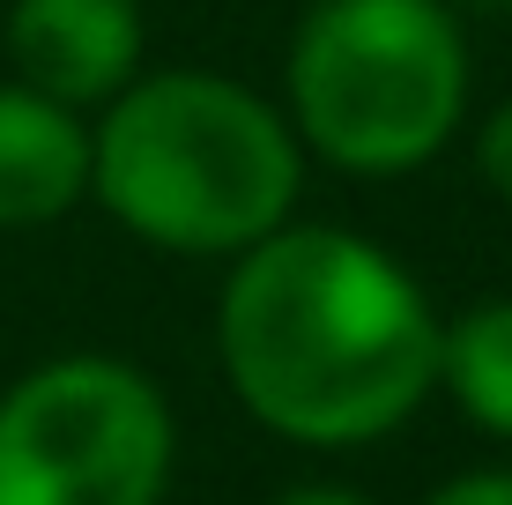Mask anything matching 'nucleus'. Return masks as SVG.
<instances>
[{"instance_id": "1", "label": "nucleus", "mask_w": 512, "mask_h": 505, "mask_svg": "<svg viewBox=\"0 0 512 505\" xmlns=\"http://www.w3.org/2000/svg\"><path fill=\"white\" fill-rule=\"evenodd\" d=\"M231 394L297 446H364L438 387V312L416 275L327 223L238 253L216 305Z\"/></svg>"}, {"instance_id": "2", "label": "nucleus", "mask_w": 512, "mask_h": 505, "mask_svg": "<svg viewBox=\"0 0 512 505\" xmlns=\"http://www.w3.org/2000/svg\"><path fill=\"white\" fill-rule=\"evenodd\" d=\"M297 134L231 75L127 82L90 134V186L164 253H245L297 208Z\"/></svg>"}, {"instance_id": "3", "label": "nucleus", "mask_w": 512, "mask_h": 505, "mask_svg": "<svg viewBox=\"0 0 512 505\" xmlns=\"http://www.w3.org/2000/svg\"><path fill=\"white\" fill-rule=\"evenodd\" d=\"M468 45L446 0H320L290 45L297 134L349 179H401L446 149Z\"/></svg>"}, {"instance_id": "4", "label": "nucleus", "mask_w": 512, "mask_h": 505, "mask_svg": "<svg viewBox=\"0 0 512 505\" xmlns=\"http://www.w3.org/2000/svg\"><path fill=\"white\" fill-rule=\"evenodd\" d=\"M171 409L134 364L60 357L0 394V505H156Z\"/></svg>"}, {"instance_id": "5", "label": "nucleus", "mask_w": 512, "mask_h": 505, "mask_svg": "<svg viewBox=\"0 0 512 505\" xmlns=\"http://www.w3.org/2000/svg\"><path fill=\"white\" fill-rule=\"evenodd\" d=\"M8 60L23 90L52 104H112L141 67V8L134 0H15Z\"/></svg>"}, {"instance_id": "6", "label": "nucleus", "mask_w": 512, "mask_h": 505, "mask_svg": "<svg viewBox=\"0 0 512 505\" xmlns=\"http://www.w3.org/2000/svg\"><path fill=\"white\" fill-rule=\"evenodd\" d=\"M90 194V134L67 104L0 82V231H38Z\"/></svg>"}, {"instance_id": "7", "label": "nucleus", "mask_w": 512, "mask_h": 505, "mask_svg": "<svg viewBox=\"0 0 512 505\" xmlns=\"http://www.w3.org/2000/svg\"><path fill=\"white\" fill-rule=\"evenodd\" d=\"M438 379L453 387L468 424H483L490 439H512V298L438 327Z\"/></svg>"}, {"instance_id": "8", "label": "nucleus", "mask_w": 512, "mask_h": 505, "mask_svg": "<svg viewBox=\"0 0 512 505\" xmlns=\"http://www.w3.org/2000/svg\"><path fill=\"white\" fill-rule=\"evenodd\" d=\"M475 171L490 179V194L512 208V97L483 119V142H475Z\"/></svg>"}, {"instance_id": "9", "label": "nucleus", "mask_w": 512, "mask_h": 505, "mask_svg": "<svg viewBox=\"0 0 512 505\" xmlns=\"http://www.w3.org/2000/svg\"><path fill=\"white\" fill-rule=\"evenodd\" d=\"M431 505H512V468H475V476H453Z\"/></svg>"}, {"instance_id": "10", "label": "nucleus", "mask_w": 512, "mask_h": 505, "mask_svg": "<svg viewBox=\"0 0 512 505\" xmlns=\"http://www.w3.org/2000/svg\"><path fill=\"white\" fill-rule=\"evenodd\" d=\"M275 505H372V498L349 491V483H297V491H282Z\"/></svg>"}, {"instance_id": "11", "label": "nucleus", "mask_w": 512, "mask_h": 505, "mask_svg": "<svg viewBox=\"0 0 512 505\" xmlns=\"http://www.w3.org/2000/svg\"><path fill=\"white\" fill-rule=\"evenodd\" d=\"M446 8H468V15H512V0H446Z\"/></svg>"}]
</instances>
